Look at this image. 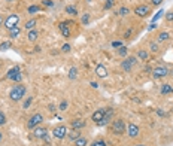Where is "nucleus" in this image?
Wrapping results in <instances>:
<instances>
[{"mask_svg":"<svg viewBox=\"0 0 173 146\" xmlns=\"http://www.w3.org/2000/svg\"><path fill=\"white\" fill-rule=\"evenodd\" d=\"M26 87L24 85H21V84H18V85H15V87L10 89V93H9V97L10 100H14V101H19L21 98L26 96Z\"/></svg>","mask_w":173,"mask_h":146,"instance_id":"obj_1","label":"nucleus"},{"mask_svg":"<svg viewBox=\"0 0 173 146\" xmlns=\"http://www.w3.org/2000/svg\"><path fill=\"white\" fill-rule=\"evenodd\" d=\"M125 121L124 119H121V118H118L114 121V124H112V131H114V134H118V136H121V134H124L125 133Z\"/></svg>","mask_w":173,"mask_h":146,"instance_id":"obj_2","label":"nucleus"},{"mask_svg":"<svg viewBox=\"0 0 173 146\" xmlns=\"http://www.w3.org/2000/svg\"><path fill=\"white\" fill-rule=\"evenodd\" d=\"M6 78L10 79V81H14V82H21L22 81V73H21V70H19L18 66H15V67H12L8 72V75H6Z\"/></svg>","mask_w":173,"mask_h":146,"instance_id":"obj_3","label":"nucleus"},{"mask_svg":"<svg viewBox=\"0 0 173 146\" xmlns=\"http://www.w3.org/2000/svg\"><path fill=\"white\" fill-rule=\"evenodd\" d=\"M18 22H19L18 15H17V14H10L9 17L6 18V21H5V27H6L8 30H10V29H14V27H17Z\"/></svg>","mask_w":173,"mask_h":146,"instance_id":"obj_4","label":"nucleus"},{"mask_svg":"<svg viewBox=\"0 0 173 146\" xmlns=\"http://www.w3.org/2000/svg\"><path fill=\"white\" fill-rule=\"evenodd\" d=\"M42 121H43V116H42L40 113H34V115H33V116L27 121V128L33 130V128H36V127H38Z\"/></svg>","mask_w":173,"mask_h":146,"instance_id":"obj_5","label":"nucleus"},{"mask_svg":"<svg viewBox=\"0 0 173 146\" xmlns=\"http://www.w3.org/2000/svg\"><path fill=\"white\" fill-rule=\"evenodd\" d=\"M52 134L55 139H64V137H67V128L64 125H57L52 130Z\"/></svg>","mask_w":173,"mask_h":146,"instance_id":"obj_6","label":"nucleus"},{"mask_svg":"<svg viewBox=\"0 0 173 146\" xmlns=\"http://www.w3.org/2000/svg\"><path fill=\"white\" fill-rule=\"evenodd\" d=\"M170 72H169V69L166 67V66H158V67H155L152 70V75H154V78L160 79V78H164V76H167Z\"/></svg>","mask_w":173,"mask_h":146,"instance_id":"obj_7","label":"nucleus"},{"mask_svg":"<svg viewBox=\"0 0 173 146\" xmlns=\"http://www.w3.org/2000/svg\"><path fill=\"white\" fill-rule=\"evenodd\" d=\"M136 61H137V58H136V57H127V58L123 61L121 67H123V70H124V72H131V67L136 64Z\"/></svg>","mask_w":173,"mask_h":146,"instance_id":"obj_8","label":"nucleus"},{"mask_svg":"<svg viewBox=\"0 0 173 146\" xmlns=\"http://www.w3.org/2000/svg\"><path fill=\"white\" fill-rule=\"evenodd\" d=\"M112 116H114V109H106V112H105V116H103V119L97 124L99 127H105L109 124V121L112 119Z\"/></svg>","mask_w":173,"mask_h":146,"instance_id":"obj_9","label":"nucleus"},{"mask_svg":"<svg viewBox=\"0 0 173 146\" xmlns=\"http://www.w3.org/2000/svg\"><path fill=\"white\" fill-rule=\"evenodd\" d=\"M135 14L137 15V17H140V18L148 17V15H149V8H148L146 5H139V6H136Z\"/></svg>","mask_w":173,"mask_h":146,"instance_id":"obj_10","label":"nucleus"},{"mask_svg":"<svg viewBox=\"0 0 173 146\" xmlns=\"http://www.w3.org/2000/svg\"><path fill=\"white\" fill-rule=\"evenodd\" d=\"M105 112H106V109H97L96 112L91 115V119H93L96 124H99V122L103 119V116H105Z\"/></svg>","mask_w":173,"mask_h":146,"instance_id":"obj_11","label":"nucleus"},{"mask_svg":"<svg viewBox=\"0 0 173 146\" xmlns=\"http://www.w3.org/2000/svg\"><path fill=\"white\" fill-rule=\"evenodd\" d=\"M33 133H34V137H38V139H43V137L48 134V130L46 128H43V127H36V128H33Z\"/></svg>","mask_w":173,"mask_h":146,"instance_id":"obj_12","label":"nucleus"},{"mask_svg":"<svg viewBox=\"0 0 173 146\" xmlns=\"http://www.w3.org/2000/svg\"><path fill=\"white\" fill-rule=\"evenodd\" d=\"M127 131H128V136L130 137H137L139 136V133H140V130H139V127L135 125V124H128V127H127Z\"/></svg>","mask_w":173,"mask_h":146,"instance_id":"obj_13","label":"nucleus"},{"mask_svg":"<svg viewBox=\"0 0 173 146\" xmlns=\"http://www.w3.org/2000/svg\"><path fill=\"white\" fill-rule=\"evenodd\" d=\"M58 27H60V31H61V34H63V37H70V30H69V26L66 22H60L58 24Z\"/></svg>","mask_w":173,"mask_h":146,"instance_id":"obj_14","label":"nucleus"},{"mask_svg":"<svg viewBox=\"0 0 173 146\" xmlns=\"http://www.w3.org/2000/svg\"><path fill=\"white\" fill-rule=\"evenodd\" d=\"M70 127H72L73 130H81V128L85 127V121H84V119H73V121L70 122Z\"/></svg>","mask_w":173,"mask_h":146,"instance_id":"obj_15","label":"nucleus"},{"mask_svg":"<svg viewBox=\"0 0 173 146\" xmlns=\"http://www.w3.org/2000/svg\"><path fill=\"white\" fill-rule=\"evenodd\" d=\"M96 75L99 78H106V76H107V69H106L103 64H99L96 67Z\"/></svg>","mask_w":173,"mask_h":146,"instance_id":"obj_16","label":"nucleus"},{"mask_svg":"<svg viewBox=\"0 0 173 146\" xmlns=\"http://www.w3.org/2000/svg\"><path fill=\"white\" fill-rule=\"evenodd\" d=\"M67 137L72 142H75L76 139L81 137V133H79V130H73V128H72V131H67Z\"/></svg>","mask_w":173,"mask_h":146,"instance_id":"obj_17","label":"nucleus"},{"mask_svg":"<svg viewBox=\"0 0 173 146\" xmlns=\"http://www.w3.org/2000/svg\"><path fill=\"white\" fill-rule=\"evenodd\" d=\"M27 37H29L30 42H36L39 37V31L38 30H30L29 33H27Z\"/></svg>","mask_w":173,"mask_h":146,"instance_id":"obj_18","label":"nucleus"},{"mask_svg":"<svg viewBox=\"0 0 173 146\" xmlns=\"http://www.w3.org/2000/svg\"><path fill=\"white\" fill-rule=\"evenodd\" d=\"M8 31H9V37H10V39H15V37H18L19 33H21V30H19L18 26H17V27H14V29L8 30Z\"/></svg>","mask_w":173,"mask_h":146,"instance_id":"obj_19","label":"nucleus"},{"mask_svg":"<svg viewBox=\"0 0 173 146\" xmlns=\"http://www.w3.org/2000/svg\"><path fill=\"white\" fill-rule=\"evenodd\" d=\"M36 24H38V21H36V18H31V20H29L27 22H26V30H34V27H36Z\"/></svg>","mask_w":173,"mask_h":146,"instance_id":"obj_20","label":"nucleus"},{"mask_svg":"<svg viewBox=\"0 0 173 146\" xmlns=\"http://www.w3.org/2000/svg\"><path fill=\"white\" fill-rule=\"evenodd\" d=\"M160 91H161V94H164V96H166V94H170V93H173V87H172V85H169V84H164V85H161V89H160Z\"/></svg>","mask_w":173,"mask_h":146,"instance_id":"obj_21","label":"nucleus"},{"mask_svg":"<svg viewBox=\"0 0 173 146\" xmlns=\"http://www.w3.org/2000/svg\"><path fill=\"white\" fill-rule=\"evenodd\" d=\"M137 57H139L140 60H143V61H146V60L149 58V54H148V51H145V49H139Z\"/></svg>","mask_w":173,"mask_h":146,"instance_id":"obj_22","label":"nucleus"},{"mask_svg":"<svg viewBox=\"0 0 173 146\" xmlns=\"http://www.w3.org/2000/svg\"><path fill=\"white\" fill-rule=\"evenodd\" d=\"M78 78V69L76 67H70L69 69V79H76Z\"/></svg>","mask_w":173,"mask_h":146,"instance_id":"obj_23","label":"nucleus"},{"mask_svg":"<svg viewBox=\"0 0 173 146\" xmlns=\"http://www.w3.org/2000/svg\"><path fill=\"white\" fill-rule=\"evenodd\" d=\"M88 145V140H86L85 137H79L75 140V146H86Z\"/></svg>","mask_w":173,"mask_h":146,"instance_id":"obj_24","label":"nucleus"},{"mask_svg":"<svg viewBox=\"0 0 173 146\" xmlns=\"http://www.w3.org/2000/svg\"><path fill=\"white\" fill-rule=\"evenodd\" d=\"M66 12H67L69 15H72V17H76L78 15V9L75 6H67V8H66Z\"/></svg>","mask_w":173,"mask_h":146,"instance_id":"obj_25","label":"nucleus"},{"mask_svg":"<svg viewBox=\"0 0 173 146\" xmlns=\"http://www.w3.org/2000/svg\"><path fill=\"white\" fill-rule=\"evenodd\" d=\"M169 37H170V36H169V33H167V31H161V33L158 34V42H166Z\"/></svg>","mask_w":173,"mask_h":146,"instance_id":"obj_26","label":"nucleus"},{"mask_svg":"<svg viewBox=\"0 0 173 146\" xmlns=\"http://www.w3.org/2000/svg\"><path fill=\"white\" fill-rule=\"evenodd\" d=\"M38 12H39V6H36V5H31V6H29V9H27V14H30V15H34Z\"/></svg>","mask_w":173,"mask_h":146,"instance_id":"obj_27","label":"nucleus"},{"mask_svg":"<svg viewBox=\"0 0 173 146\" xmlns=\"http://www.w3.org/2000/svg\"><path fill=\"white\" fill-rule=\"evenodd\" d=\"M10 46H12L10 42H3V43H0V51H6V49H9Z\"/></svg>","mask_w":173,"mask_h":146,"instance_id":"obj_28","label":"nucleus"},{"mask_svg":"<svg viewBox=\"0 0 173 146\" xmlns=\"http://www.w3.org/2000/svg\"><path fill=\"white\" fill-rule=\"evenodd\" d=\"M115 5V0H106V3H105V9L107 10V9H111L112 6Z\"/></svg>","mask_w":173,"mask_h":146,"instance_id":"obj_29","label":"nucleus"},{"mask_svg":"<svg viewBox=\"0 0 173 146\" xmlns=\"http://www.w3.org/2000/svg\"><path fill=\"white\" fill-rule=\"evenodd\" d=\"M128 12H130V10H128V8H125V6H123V8H121V9L118 10V14H119V15H121V17H125V15H127V14H128Z\"/></svg>","mask_w":173,"mask_h":146,"instance_id":"obj_30","label":"nucleus"},{"mask_svg":"<svg viewBox=\"0 0 173 146\" xmlns=\"http://www.w3.org/2000/svg\"><path fill=\"white\" fill-rule=\"evenodd\" d=\"M88 22H90V14H84V15H82V24L86 26Z\"/></svg>","mask_w":173,"mask_h":146,"instance_id":"obj_31","label":"nucleus"},{"mask_svg":"<svg viewBox=\"0 0 173 146\" xmlns=\"http://www.w3.org/2000/svg\"><path fill=\"white\" fill-rule=\"evenodd\" d=\"M118 54H119L121 57H125V55H127V48H125V46H121V48H118Z\"/></svg>","mask_w":173,"mask_h":146,"instance_id":"obj_32","label":"nucleus"},{"mask_svg":"<svg viewBox=\"0 0 173 146\" xmlns=\"http://www.w3.org/2000/svg\"><path fill=\"white\" fill-rule=\"evenodd\" d=\"M6 124V115L0 110V125H5Z\"/></svg>","mask_w":173,"mask_h":146,"instance_id":"obj_33","label":"nucleus"},{"mask_svg":"<svg viewBox=\"0 0 173 146\" xmlns=\"http://www.w3.org/2000/svg\"><path fill=\"white\" fill-rule=\"evenodd\" d=\"M91 146H107V145H106V142H103V140H96V142L91 143Z\"/></svg>","mask_w":173,"mask_h":146,"instance_id":"obj_34","label":"nucleus"},{"mask_svg":"<svg viewBox=\"0 0 173 146\" xmlns=\"http://www.w3.org/2000/svg\"><path fill=\"white\" fill-rule=\"evenodd\" d=\"M58 109H60V110H66V109H67V101H66V100H63V101L60 103Z\"/></svg>","mask_w":173,"mask_h":146,"instance_id":"obj_35","label":"nucleus"},{"mask_svg":"<svg viewBox=\"0 0 173 146\" xmlns=\"http://www.w3.org/2000/svg\"><path fill=\"white\" fill-rule=\"evenodd\" d=\"M31 101H33V97H29L27 100H26V101H24V105H22V107H24V109H27V107H29L30 105H31Z\"/></svg>","mask_w":173,"mask_h":146,"instance_id":"obj_36","label":"nucleus"},{"mask_svg":"<svg viewBox=\"0 0 173 146\" xmlns=\"http://www.w3.org/2000/svg\"><path fill=\"white\" fill-rule=\"evenodd\" d=\"M151 51H152V52H157V51H158V43H157V42H152V43H151Z\"/></svg>","mask_w":173,"mask_h":146,"instance_id":"obj_37","label":"nucleus"},{"mask_svg":"<svg viewBox=\"0 0 173 146\" xmlns=\"http://www.w3.org/2000/svg\"><path fill=\"white\" fill-rule=\"evenodd\" d=\"M42 3H43V6H51V8L54 6V2L52 0H43Z\"/></svg>","mask_w":173,"mask_h":146,"instance_id":"obj_38","label":"nucleus"},{"mask_svg":"<svg viewBox=\"0 0 173 146\" xmlns=\"http://www.w3.org/2000/svg\"><path fill=\"white\" fill-rule=\"evenodd\" d=\"M112 46H114V48H121V46H123V42L115 40V42H112Z\"/></svg>","mask_w":173,"mask_h":146,"instance_id":"obj_39","label":"nucleus"},{"mask_svg":"<svg viewBox=\"0 0 173 146\" xmlns=\"http://www.w3.org/2000/svg\"><path fill=\"white\" fill-rule=\"evenodd\" d=\"M163 14H164V10H158V14H157V15L154 17V18H152V22H155V21L158 20V18H160V17H161Z\"/></svg>","mask_w":173,"mask_h":146,"instance_id":"obj_40","label":"nucleus"},{"mask_svg":"<svg viewBox=\"0 0 173 146\" xmlns=\"http://www.w3.org/2000/svg\"><path fill=\"white\" fill-rule=\"evenodd\" d=\"M166 20L173 21V12H167V14H166Z\"/></svg>","mask_w":173,"mask_h":146,"instance_id":"obj_41","label":"nucleus"},{"mask_svg":"<svg viewBox=\"0 0 173 146\" xmlns=\"http://www.w3.org/2000/svg\"><path fill=\"white\" fill-rule=\"evenodd\" d=\"M63 52H70V45L69 43H66V45H63Z\"/></svg>","mask_w":173,"mask_h":146,"instance_id":"obj_42","label":"nucleus"},{"mask_svg":"<svg viewBox=\"0 0 173 146\" xmlns=\"http://www.w3.org/2000/svg\"><path fill=\"white\" fill-rule=\"evenodd\" d=\"M163 3V0H152V5L154 6H158V5H161Z\"/></svg>","mask_w":173,"mask_h":146,"instance_id":"obj_43","label":"nucleus"},{"mask_svg":"<svg viewBox=\"0 0 173 146\" xmlns=\"http://www.w3.org/2000/svg\"><path fill=\"white\" fill-rule=\"evenodd\" d=\"M49 110H51V112H55V106H54V105H49V107H48Z\"/></svg>","mask_w":173,"mask_h":146,"instance_id":"obj_44","label":"nucleus"},{"mask_svg":"<svg viewBox=\"0 0 173 146\" xmlns=\"http://www.w3.org/2000/svg\"><path fill=\"white\" fill-rule=\"evenodd\" d=\"M130 34H131V30H128V31L125 33V39H128V37H130Z\"/></svg>","mask_w":173,"mask_h":146,"instance_id":"obj_45","label":"nucleus"},{"mask_svg":"<svg viewBox=\"0 0 173 146\" xmlns=\"http://www.w3.org/2000/svg\"><path fill=\"white\" fill-rule=\"evenodd\" d=\"M152 29H155V22H152V24L148 27V30H152Z\"/></svg>","mask_w":173,"mask_h":146,"instance_id":"obj_46","label":"nucleus"},{"mask_svg":"<svg viewBox=\"0 0 173 146\" xmlns=\"http://www.w3.org/2000/svg\"><path fill=\"white\" fill-rule=\"evenodd\" d=\"M157 113H158V115H161V116H164V112H163V110H160V109L157 110Z\"/></svg>","mask_w":173,"mask_h":146,"instance_id":"obj_47","label":"nucleus"},{"mask_svg":"<svg viewBox=\"0 0 173 146\" xmlns=\"http://www.w3.org/2000/svg\"><path fill=\"white\" fill-rule=\"evenodd\" d=\"M91 87H93V88H97V87H99V85H97L96 82H91Z\"/></svg>","mask_w":173,"mask_h":146,"instance_id":"obj_48","label":"nucleus"},{"mask_svg":"<svg viewBox=\"0 0 173 146\" xmlns=\"http://www.w3.org/2000/svg\"><path fill=\"white\" fill-rule=\"evenodd\" d=\"M2 21H3V20H2V17H0V26H2Z\"/></svg>","mask_w":173,"mask_h":146,"instance_id":"obj_49","label":"nucleus"},{"mask_svg":"<svg viewBox=\"0 0 173 146\" xmlns=\"http://www.w3.org/2000/svg\"><path fill=\"white\" fill-rule=\"evenodd\" d=\"M0 140H2V133H0Z\"/></svg>","mask_w":173,"mask_h":146,"instance_id":"obj_50","label":"nucleus"},{"mask_svg":"<svg viewBox=\"0 0 173 146\" xmlns=\"http://www.w3.org/2000/svg\"><path fill=\"white\" fill-rule=\"evenodd\" d=\"M136 146H145V145H136Z\"/></svg>","mask_w":173,"mask_h":146,"instance_id":"obj_51","label":"nucleus"},{"mask_svg":"<svg viewBox=\"0 0 173 146\" xmlns=\"http://www.w3.org/2000/svg\"><path fill=\"white\" fill-rule=\"evenodd\" d=\"M6 2H12V0H6Z\"/></svg>","mask_w":173,"mask_h":146,"instance_id":"obj_52","label":"nucleus"}]
</instances>
